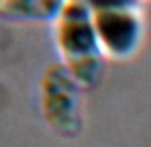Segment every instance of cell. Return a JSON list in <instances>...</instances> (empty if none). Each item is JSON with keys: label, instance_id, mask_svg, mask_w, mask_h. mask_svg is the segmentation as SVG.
Segmentation results:
<instances>
[{"label": "cell", "instance_id": "cell-1", "mask_svg": "<svg viewBox=\"0 0 151 147\" xmlns=\"http://www.w3.org/2000/svg\"><path fill=\"white\" fill-rule=\"evenodd\" d=\"M55 49L84 90L98 88L104 79L106 57L100 49L92 22V2L65 0L59 18L53 24Z\"/></svg>", "mask_w": 151, "mask_h": 147}, {"label": "cell", "instance_id": "cell-2", "mask_svg": "<svg viewBox=\"0 0 151 147\" xmlns=\"http://www.w3.org/2000/svg\"><path fill=\"white\" fill-rule=\"evenodd\" d=\"M37 88L45 125L65 141L77 139L84 128V88L61 61H53L43 69Z\"/></svg>", "mask_w": 151, "mask_h": 147}, {"label": "cell", "instance_id": "cell-3", "mask_svg": "<svg viewBox=\"0 0 151 147\" xmlns=\"http://www.w3.org/2000/svg\"><path fill=\"white\" fill-rule=\"evenodd\" d=\"M92 22L106 59L129 61L145 39V16L139 2H92Z\"/></svg>", "mask_w": 151, "mask_h": 147}, {"label": "cell", "instance_id": "cell-4", "mask_svg": "<svg viewBox=\"0 0 151 147\" xmlns=\"http://www.w3.org/2000/svg\"><path fill=\"white\" fill-rule=\"evenodd\" d=\"M61 0H0V18L10 22H53L63 10Z\"/></svg>", "mask_w": 151, "mask_h": 147}]
</instances>
